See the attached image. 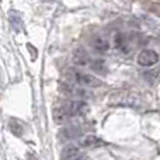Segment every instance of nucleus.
<instances>
[{
  "label": "nucleus",
  "instance_id": "obj_1",
  "mask_svg": "<svg viewBox=\"0 0 160 160\" xmlns=\"http://www.w3.org/2000/svg\"><path fill=\"white\" fill-rule=\"evenodd\" d=\"M86 108V104L83 101H78V100H73V101H68L66 104L59 105V107L53 108V119H55L56 124H62V122H66L68 119H70L72 117H76L79 114H82Z\"/></svg>",
  "mask_w": 160,
  "mask_h": 160
},
{
  "label": "nucleus",
  "instance_id": "obj_2",
  "mask_svg": "<svg viewBox=\"0 0 160 160\" xmlns=\"http://www.w3.org/2000/svg\"><path fill=\"white\" fill-rule=\"evenodd\" d=\"M68 78L72 80L75 84H78L79 87H100L102 84L101 80L97 79L96 76H91L88 73H83L79 70H69Z\"/></svg>",
  "mask_w": 160,
  "mask_h": 160
},
{
  "label": "nucleus",
  "instance_id": "obj_3",
  "mask_svg": "<svg viewBox=\"0 0 160 160\" xmlns=\"http://www.w3.org/2000/svg\"><path fill=\"white\" fill-rule=\"evenodd\" d=\"M159 62L158 52L152 49H145L138 55V63L141 66H153Z\"/></svg>",
  "mask_w": 160,
  "mask_h": 160
},
{
  "label": "nucleus",
  "instance_id": "obj_4",
  "mask_svg": "<svg viewBox=\"0 0 160 160\" xmlns=\"http://www.w3.org/2000/svg\"><path fill=\"white\" fill-rule=\"evenodd\" d=\"M61 91H63L66 96L69 97H84V96H91L87 90L79 86H72V84H62Z\"/></svg>",
  "mask_w": 160,
  "mask_h": 160
},
{
  "label": "nucleus",
  "instance_id": "obj_5",
  "mask_svg": "<svg viewBox=\"0 0 160 160\" xmlns=\"http://www.w3.org/2000/svg\"><path fill=\"white\" fill-rule=\"evenodd\" d=\"M78 146H75V145H69V146H66L63 150H62L61 153V160H75V158L78 156Z\"/></svg>",
  "mask_w": 160,
  "mask_h": 160
},
{
  "label": "nucleus",
  "instance_id": "obj_6",
  "mask_svg": "<svg viewBox=\"0 0 160 160\" xmlns=\"http://www.w3.org/2000/svg\"><path fill=\"white\" fill-rule=\"evenodd\" d=\"M102 145H104V142L100 138H96L93 135L86 136L82 141V146H84V148H98V146H102Z\"/></svg>",
  "mask_w": 160,
  "mask_h": 160
},
{
  "label": "nucleus",
  "instance_id": "obj_7",
  "mask_svg": "<svg viewBox=\"0 0 160 160\" xmlns=\"http://www.w3.org/2000/svg\"><path fill=\"white\" fill-rule=\"evenodd\" d=\"M93 47H94V49L100 51V52H105L110 45H108V41L104 37H96L93 39Z\"/></svg>",
  "mask_w": 160,
  "mask_h": 160
},
{
  "label": "nucleus",
  "instance_id": "obj_8",
  "mask_svg": "<svg viewBox=\"0 0 160 160\" xmlns=\"http://www.w3.org/2000/svg\"><path fill=\"white\" fill-rule=\"evenodd\" d=\"M8 128H10V131L16 136H21L22 135V131H24L22 124L18 121V119H14V118L10 119V122H8Z\"/></svg>",
  "mask_w": 160,
  "mask_h": 160
},
{
  "label": "nucleus",
  "instance_id": "obj_9",
  "mask_svg": "<svg viewBox=\"0 0 160 160\" xmlns=\"http://www.w3.org/2000/svg\"><path fill=\"white\" fill-rule=\"evenodd\" d=\"M10 22L13 24V27L16 28V31L21 30L22 22H21V17H20L18 13H16V11H11V13H10Z\"/></svg>",
  "mask_w": 160,
  "mask_h": 160
},
{
  "label": "nucleus",
  "instance_id": "obj_10",
  "mask_svg": "<svg viewBox=\"0 0 160 160\" xmlns=\"http://www.w3.org/2000/svg\"><path fill=\"white\" fill-rule=\"evenodd\" d=\"M87 59H88V56H87V53H86V51H76L75 52V62L76 63H79V65H86L87 63Z\"/></svg>",
  "mask_w": 160,
  "mask_h": 160
},
{
  "label": "nucleus",
  "instance_id": "obj_11",
  "mask_svg": "<svg viewBox=\"0 0 160 160\" xmlns=\"http://www.w3.org/2000/svg\"><path fill=\"white\" fill-rule=\"evenodd\" d=\"M76 160H88L87 158H86V156H80V158H78Z\"/></svg>",
  "mask_w": 160,
  "mask_h": 160
},
{
  "label": "nucleus",
  "instance_id": "obj_12",
  "mask_svg": "<svg viewBox=\"0 0 160 160\" xmlns=\"http://www.w3.org/2000/svg\"><path fill=\"white\" fill-rule=\"evenodd\" d=\"M44 2H53V0H44Z\"/></svg>",
  "mask_w": 160,
  "mask_h": 160
}]
</instances>
